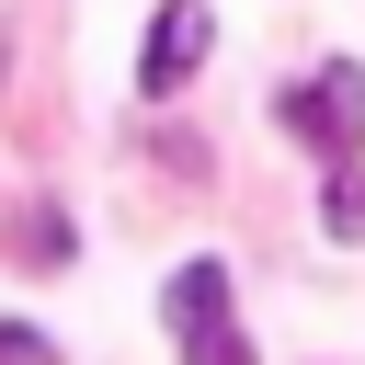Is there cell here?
Instances as JSON below:
<instances>
[{"label":"cell","mask_w":365,"mask_h":365,"mask_svg":"<svg viewBox=\"0 0 365 365\" xmlns=\"http://www.w3.org/2000/svg\"><path fill=\"white\" fill-rule=\"evenodd\" d=\"M205 46H217V11H205V0H160V11H148V46H137V91L171 103V91L205 68Z\"/></svg>","instance_id":"obj_3"},{"label":"cell","mask_w":365,"mask_h":365,"mask_svg":"<svg viewBox=\"0 0 365 365\" xmlns=\"http://www.w3.org/2000/svg\"><path fill=\"white\" fill-rule=\"evenodd\" d=\"M160 319H171L182 365H251V342H240V319H228V262H182V274L160 285Z\"/></svg>","instance_id":"obj_2"},{"label":"cell","mask_w":365,"mask_h":365,"mask_svg":"<svg viewBox=\"0 0 365 365\" xmlns=\"http://www.w3.org/2000/svg\"><path fill=\"white\" fill-rule=\"evenodd\" d=\"M319 217H331V240H365V182H354V171H331V194H319Z\"/></svg>","instance_id":"obj_4"},{"label":"cell","mask_w":365,"mask_h":365,"mask_svg":"<svg viewBox=\"0 0 365 365\" xmlns=\"http://www.w3.org/2000/svg\"><path fill=\"white\" fill-rule=\"evenodd\" d=\"M274 125H285V137H308L331 171H354V160H365V68H354V57L308 68L297 91H274Z\"/></svg>","instance_id":"obj_1"},{"label":"cell","mask_w":365,"mask_h":365,"mask_svg":"<svg viewBox=\"0 0 365 365\" xmlns=\"http://www.w3.org/2000/svg\"><path fill=\"white\" fill-rule=\"evenodd\" d=\"M0 365H57V342H46V331H23V319H0Z\"/></svg>","instance_id":"obj_5"}]
</instances>
